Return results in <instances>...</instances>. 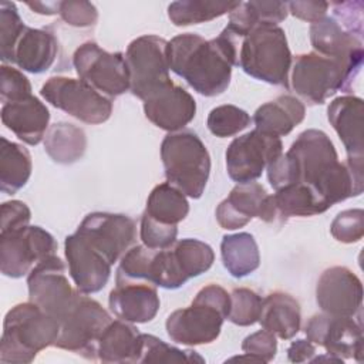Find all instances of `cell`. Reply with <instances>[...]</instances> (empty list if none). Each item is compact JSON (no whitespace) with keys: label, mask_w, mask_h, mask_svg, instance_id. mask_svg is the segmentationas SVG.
<instances>
[{"label":"cell","mask_w":364,"mask_h":364,"mask_svg":"<svg viewBox=\"0 0 364 364\" xmlns=\"http://www.w3.org/2000/svg\"><path fill=\"white\" fill-rule=\"evenodd\" d=\"M286 155L293 169V183L309 186L326 209L363 192L364 161L340 162L334 144L320 129L299 134Z\"/></svg>","instance_id":"6da1fadb"},{"label":"cell","mask_w":364,"mask_h":364,"mask_svg":"<svg viewBox=\"0 0 364 364\" xmlns=\"http://www.w3.org/2000/svg\"><path fill=\"white\" fill-rule=\"evenodd\" d=\"M239 40L226 27L212 40L183 33L168 41L169 68L198 94L215 97L226 91L232 67L237 65Z\"/></svg>","instance_id":"7a4b0ae2"},{"label":"cell","mask_w":364,"mask_h":364,"mask_svg":"<svg viewBox=\"0 0 364 364\" xmlns=\"http://www.w3.org/2000/svg\"><path fill=\"white\" fill-rule=\"evenodd\" d=\"M58 330V320L33 301L16 304L3 321L0 361L4 364L31 363L41 350L54 346Z\"/></svg>","instance_id":"3957f363"},{"label":"cell","mask_w":364,"mask_h":364,"mask_svg":"<svg viewBox=\"0 0 364 364\" xmlns=\"http://www.w3.org/2000/svg\"><path fill=\"white\" fill-rule=\"evenodd\" d=\"M237 65L256 80L289 87L291 53L284 30L273 24L255 27L239 40Z\"/></svg>","instance_id":"277c9868"},{"label":"cell","mask_w":364,"mask_h":364,"mask_svg":"<svg viewBox=\"0 0 364 364\" xmlns=\"http://www.w3.org/2000/svg\"><path fill=\"white\" fill-rule=\"evenodd\" d=\"M161 159L169 183L189 198L202 196L210 173V156L193 131L168 134L161 144Z\"/></svg>","instance_id":"5b68a950"},{"label":"cell","mask_w":364,"mask_h":364,"mask_svg":"<svg viewBox=\"0 0 364 364\" xmlns=\"http://www.w3.org/2000/svg\"><path fill=\"white\" fill-rule=\"evenodd\" d=\"M357 74L358 71L348 64L311 51L296 57L290 85L306 102L317 105L337 91L348 92Z\"/></svg>","instance_id":"8992f818"},{"label":"cell","mask_w":364,"mask_h":364,"mask_svg":"<svg viewBox=\"0 0 364 364\" xmlns=\"http://www.w3.org/2000/svg\"><path fill=\"white\" fill-rule=\"evenodd\" d=\"M111 321V316L97 300L78 290L58 318L60 330L54 346L88 360H97V343Z\"/></svg>","instance_id":"52a82bcc"},{"label":"cell","mask_w":364,"mask_h":364,"mask_svg":"<svg viewBox=\"0 0 364 364\" xmlns=\"http://www.w3.org/2000/svg\"><path fill=\"white\" fill-rule=\"evenodd\" d=\"M166 47L165 38L146 34L132 40L127 48L129 91L142 101L172 84Z\"/></svg>","instance_id":"ba28073f"},{"label":"cell","mask_w":364,"mask_h":364,"mask_svg":"<svg viewBox=\"0 0 364 364\" xmlns=\"http://www.w3.org/2000/svg\"><path fill=\"white\" fill-rule=\"evenodd\" d=\"M41 97L53 107L85 124H102L112 112V101L82 80L50 77L40 90Z\"/></svg>","instance_id":"9c48e42d"},{"label":"cell","mask_w":364,"mask_h":364,"mask_svg":"<svg viewBox=\"0 0 364 364\" xmlns=\"http://www.w3.org/2000/svg\"><path fill=\"white\" fill-rule=\"evenodd\" d=\"M73 64L80 80L108 98L129 90V73L122 53H108L97 43H82L73 54Z\"/></svg>","instance_id":"30bf717a"},{"label":"cell","mask_w":364,"mask_h":364,"mask_svg":"<svg viewBox=\"0 0 364 364\" xmlns=\"http://www.w3.org/2000/svg\"><path fill=\"white\" fill-rule=\"evenodd\" d=\"M57 242L40 226H24L0 233V269L7 277L18 279L44 259L54 256Z\"/></svg>","instance_id":"8fae6325"},{"label":"cell","mask_w":364,"mask_h":364,"mask_svg":"<svg viewBox=\"0 0 364 364\" xmlns=\"http://www.w3.org/2000/svg\"><path fill=\"white\" fill-rule=\"evenodd\" d=\"M283 154L280 138L253 129L235 138L226 149V169L237 183L253 182Z\"/></svg>","instance_id":"7c38bea8"},{"label":"cell","mask_w":364,"mask_h":364,"mask_svg":"<svg viewBox=\"0 0 364 364\" xmlns=\"http://www.w3.org/2000/svg\"><path fill=\"white\" fill-rule=\"evenodd\" d=\"M309 341L324 347L334 361L354 358L363 361V326L361 320L327 313L314 314L304 327Z\"/></svg>","instance_id":"4fadbf2b"},{"label":"cell","mask_w":364,"mask_h":364,"mask_svg":"<svg viewBox=\"0 0 364 364\" xmlns=\"http://www.w3.org/2000/svg\"><path fill=\"white\" fill-rule=\"evenodd\" d=\"M28 299L57 320L68 309L78 289L68 282L63 260L54 255L37 263L27 277Z\"/></svg>","instance_id":"5bb4252c"},{"label":"cell","mask_w":364,"mask_h":364,"mask_svg":"<svg viewBox=\"0 0 364 364\" xmlns=\"http://www.w3.org/2000/svg\"><path fill=\"white\" fill-rule=\"evenodd\" d=\"M77 232L114 264L134 245L135 222L122 213L94 212L84 218Z\"/></svg>","instance_id":"9a60e30c"},{"label":"cell","mask_w":364,"mask_h":364,"mask_svg":"<svg viewBox=\"0 0 364 364\" xmlns=\"http://www.w3.org/2000/svg\"><path fill=\"white\" fill-rule=\"evenodd\" d=\"M225 318L226 316L216 307L193 299L189 307L171 313L165 327L172 341L183 346H200L219 337Z\"/></svg>","instance_id":"2e32d148"},{"label":"cell","mask_w":364,"mask_h":364,"mask_svg":"<svg viewBox=\"0 0 364 364\" xmlns=\"http://www.w3.org/2000/svg\"><path fill=\"white\" fill-rule=\"evenodd\" d=\"M316 301L323 313L355 317L363 303L361 280L344 266L328 267L318 277Z\"/></svg>","instance_id":"e0dca14e"},{"label":"cell","mask_w":364,"mask_h":364,"mask_svg":"<svg viewBox=\"0 0 364 364\" xmlns=\"http://www.w3.org/2000/svg\"><path fill=\"white\" fill-rule=\"evenodd\" d=\"M64 253L75 287L85 294L102 290L111 276V262L78 232L64 240Z\"/></svg>","instance_id":"ac0fdd59"},{"label":"cell","mask_w":364,"mask_h":364,"mask_svg":"<svg viewBox=\"0 0 364 364\" xmlns=\"http://www.w3.org/2000/svg\"><path fill=\"white\" fill-rule=\"evenodd\" d=\"M108 304L111 311L128 323H148L159 310L156 287L145 280H115Z\"/></svg>","instance_id":"d6986e66"},{"label":"cell","mask_w":364,"mask_h":364,"mask_svg":"<svg viewBox=\"0 0 364 364\" xmlns=\"http://www.w3.org/2000/svg\"><path fill=\"white\" fill-rule=\"evenodd\" d=\"M144 112L155 127L178 132L195 118L196 102L185 88L172 82L144 101Z\"/></svg>","instance_id":"ffe728a7"},{"label":"cell","mask_w":364,"mask_h":364,"mask_svg":"<svg viewBox=\"0 0 364 364\" xmlns=\"http://www.w3.org/2000/svg\"><path fill=\"white\" fill-rule=\"evenodd\" d=\"M310 41L314 53L340 60L360 71L364 57L363 40L341 27L333 16H326L311 24Z\"/></svg>","instance_id":"44dd1931"},{"label":"cell","mask_w":364,"mask_h":364,"mask_svg":"<svg viewBox=\"0 0 364 364\" xmlns=\"http://www.w3.org/2000/svg\"><path fill=\"white\" fill-rule=\"evenodd\" d=\"M363 114V100L355 95L337 97L327 108L328 121L346 148L347 159L364 161Z\"/></svg>","instance_id":"7402d4cb"},{"label":"cell","mask_w":364,"mask_h":364,"mask_svg":"<svg viewBox=\"0 0 364 364\" xmlns=\"http://www.w3.org/2000/svg\"><path fill=\"white\" fill-rule=\"evenodd\" d=\"M267 191L259 182L237 183L216 208V220L220 228L235 230L247 225L263 213Z\"/></svg>","instance_id":"603a6c76"},{"label":"cell","mask_w":364,"mask_h":364,"mask_svg":"<svg viewBox=\"0 0 364 364\" xmlns=\"http://www.w3.org/2000/svg\"><path fill=\"white\" fill-rule=\"evenodd\" d=\"M1 122L20 141L37 145L46 136L50 122V111L37 97L6 102L1 107Z\"/></svg>","instance_id":"cb8c5ba5"},{"label":"cell","mask_w":364,"mask_h":364,"mask_svg":"<svg viewBox=\"0 0 364 364\" xmlns=\"http://www.w3.org/2000/svg\"><path fill=\"white\" fill-rule=\"evenodd\" d=\"M57 53L58 41L53 31L26 27L14 47L11 63L24 71L40 74L53 65Z\"/></svg>","instance_id":"d4e9b609"},{"label":"cell","mask_w":364,"mask_h":364,"mask_svg":"<svg viewBox=\"0 0 364 364\" xmlns=\"http://www.w3.org/2000/svg\"><path fill=\"white\" fill-rule=\"evenodd\" d=\"M304 104L297 97L283 94L260 105L253 115V122L257 131L280 138L290 134L304 119Z\"/></svg>","instance_id":"484cf974"},{"label":"cell","mask_w":364,"mask_h":364,"mask_svg":"<svg viewBox=\"0 0 364 364\" xmlns=\"http://www.w3.org/2000/svg\"><path fill=\"white\" fill-rule=\"evenodd\" d=\"M257 321L264 330L282 340L293 338L301 324L300 304L284 291H273L263 299Z\"/></svg>","instance_id":"4316f807"},{"label":"cell","mask_w":364,"mask_h":364,"mask_svg":"<svg viewBox=\"0 0 364 364\" xmlns=\"http://www.w3.org/2000/svg\"><path fill=\"white\" fill-rule=\"evenodd\" d=\"M141 333L131 323L112 320L97 343V358L102 363H138Z\"/></svg>","instance_id":"83f0119b"},{"label":"cell","mask_w":364,"mask_h":364,"mask_svg":"<svg viewBox=\"0 0 364 364\" xmlns=\"http://www.w3.org/2000/svg\"><path fill=\"white\" fill-rule=\"evenodd\" d=\"M287 3L284 1H239V4L229 13V24L226 28L237 38H242L257 26H277L287 17Z\"/></svg>","instance_id":"f1b7e54d"},{"label":"cell","mask_w":364,"mask_h":364,"mask_svg":"<svg viewBox=\"0 0 364 364\" xmlns=\"http://www.w3.org/2000/svg\"><path fill=\"white\" fill-rule=\"evenodd\" d=\"M44 149L57 164H74L82 158L87 149L85 132L74 124L55 122L44 136Z\"/></svg>","instance_id":"f546056e"},{"label":"cell","mask_w":364,"mask_h":364,"mask_svg":"<svg viewBox=\"0 0 364 364\" xmlns=\"http://www.w3.org/2000/svg\"><path fill=\"white\" fill-rule=\"evenodd\" d=\"M220 256L225 269L237 279L253 273L260 264L257 243L246 232L225 235L220 242Z\"/></svg>","instance_id":"4dcf8cb0"},{"label":"cell","mask_w":364,"mask_h":364,"mask_svg":"<svg viewBox=\"0 0 364 364\" xmlns=\"http://www.w3.org/2000/svg\"><path fill=\"white\" fill-rule=\"evenodd\" d=\"M0 146V189L7 195L18 192L30 179L31 155L23 145L1 136Z\"/></svg>","instance_id":"1f68e13d"},{"label":"cell","mask_w":364,"mask_h":364,"mask_svg":"<svg viewBox=\"0 0 364 364\" xmlns=\"http://www.w3.org/2000/svg\"><path fill=\"white\" fill-rule=\"evenodd\" d=\"M145 213L166 225H178L189 213L186 195L169 182L156 185L146 200Z\"/></svg>","instance_id":"d6a6232c"},{"label":"cell","mask_w":364,"mask_h":364,"mask_svg":"<svg viewBox=\"0 0 364 364\" xmlns=\"http://www.w3.org/2000/svg\"><path fill=\"white\" fill-rule=\"evenodd\" d=\"M237 4L239 1L181 0L168 6V17L178 27L199 24L230 13Z\"/></svg>","instance_id":"836d02e7"},{"label":"cell","mask_w":364,"mask_h":364,"mask_svg":"<svg viewBox=\"0 0 364 364\" xmlns=\"http://www.w3.org/2000/svg\"><path fill=\"white\" fill-rule=\"evenodd\" d=\"M172 249L188 280L209 270L215 260L213 249L198 239H181L172 245Z\"/></svg>","instance_id":"e575fe53"},{"label":"cell","mask_w":364,"mask_h":364,"mask_svg":"<svg viewBox=\"0 0 364 364\" xmlns=\"http://www.w3.org/2000/svg\"><path fill=\"white\" fill-rule=\"evenodd\" d=\"M203 363V358L191 350H179L164 340L141 333V350L138 363Z\"/></svg>","instance_id":"d590c367"},{"label":"cell","mask_w":364,"mask_h":364,"mask_svg":"<svg viewBox=\"0 0 364 364\" xmlns=\"http://www.w3.org/2000/svg\"><path fill=\"white\" fill-rule=\"evenodd\" d=\"M249 124H250L249 114L245 109L230 104H225L213 108L209 112L208 121H206L209 131L219 138L233 136L240 131H243Z\"/></svg>","instance_id":"8d00e7d4"},{"label":"cell","mask_w":364,"mask_h":364,"mask_svg":"<svg viewBox=\"0 0 364 364\" xmlns=\"http://www.w3.org/2000/svg\"><path fill=\"white\" fill-rule=\"evenodd\" d=\"M24 26L18 10L11 1L0 3V54L1 60L11 63L14 47L23 34Z\"/></svg>","instance_id":"74e56055"},{"label":"cell","mask_w":364,"mask_h":364,"mask_svg":"<svg viewBox=\"0 0 364 364\" xmlns=\"http://www.w3.org/2000/svg\"><path fill=\"white\" fill-rule=\"evenodd\" d=\"M263 299L250 289L239 287L230 293V310L228 320L236 326H252L259 320Z\"/></svg>","instance_id":"f35d334b"},{"label":"cell","mask_w":364,"mask_h":364,"mask_svg":"<svg viewBox=\"0 0 364 364\" xmlns=\"http://www.w3.org/2000/svg\"><path fill=\"white\" fill-rule=\"evenodd\" d=\"M178 228L176 225H166L155 220L145 212L141 218V228H139V237L144 246L149 249H166L171 247L176 242Z\"/></svg>","instance_id":"ab89813d"},{"label":"cell","mask_w":364,"mask_h":364,"mask_svg":"<svg viewBox=\"0 0 364 364\" xmlns=\"http://www.w3.org/2000/svg\"><path fill=\"white\" fill-rule=\"evenodd\" d=\"M245 355L235 357L232 360H247L253 363H269L274 358L277 351L276 336L267 330H259L247 336L242 343Z\"/></svg>","instance_id":"60d3db41"},{"label":"cell","mask_w":364,"mask_h":364,"mask_svg":"<svg viewBox=\"0 0 364 364\" xmlns=\"http://www.w3.org/2000/svg\"><path fill=\"white\" fill-rule=\"evenodd\" d=\"M330 232L341 243H355L364 235L363 209H347L340 212L331 222Z\"/></svg>","instance_id":"b9f144b4"},{"label":"cell","mask_w":364,"mask_h":364,"mask_svg":"<svg viewBox=\"0 0 364 364\" xmlns=\"http://www.w3.org/2000/svg\"><path fill=\"white\" fill-rule=\"evenodd\" d=\"M0 95L3 104L24 100L31 95V84L20 70L3 64L0 67Z\"/></svg>","instance_id":"7bdbcfd3"},{"label":"cell","mask_w":364,"mask_h":364,"mask_svg":"<svg viewBox=\"0 0 364 364\" xmlns=\"http://www.w3.org/2000/svg\"><path fill=\"white\" fill-rule=\"evenodd\" d=\"M60 17L73 27H91L98 20L97 7L85 0L60 1Z\"/></svg>","instance_id":"ee69618b"},{"label":"cell","mask_w":364,"mask_h":364,"mask_svg":"<svg viewBox=\"0 0 364 364\" xmlns=\"http://www.w3.org/2000/svg\"><path fill=\"white\" fill-rule=\"evenodd\" d=\"M333 9V17L347 31L363 37V1H337L328 3Z\"/></svg>","instance_id":"f6af8a7d"},{"label":"cell","mask_w":364,"mask_h":364,"mask_svg":"<svg viewBox=\"0 0 364 364\" xmlns=\"http://www.w3.org/2000/svg\"><path fill=\"white\" fill-rule=\"evenodd\" d=\"M31 212L21 200H9L0 208V233L21 229L28 225Z\"/></svg>","instance_id":"bcb514c9"},{"label":"cell","mask_w":364,"mask_h":364,"mask_svg":"<svg viewBox=\"0 0 364 364\" xmlns=\"http://www.w3.org/2000/svg\"><path fill=\"white\" fill-rule=\"evenodd\" d=\"M328 3L321 0H307V1H290L287 3V10L291 13L296 18L309 21V23H317L323 17H326V13L328 10Z\"/></svg>","instance_id":"7dc6e473"},{"label":"cell","mask_w":364,"mask_h":364,"mask_svg":"<svg viewBox=\"0 0 364 364\" xmlns=\"http://www.w3.org/2000/svg\"><path fill=\"white\" fill-rule=\"evenodd\" d=\"M314 354H316V344L303 338L293 341L287 348V357L291 363L313 361Z\"/></svg>","instance_id":"c3c4849f"},{"label":"cell","mask_w":364,"mask_h":364,"mask_svg":"<svg viewBox=\"0 0 364 364\" xmlns=\"http://www.w3.org/2000/svg\"><path fill=\"white\" fill-rule=\"evenodd\" d=\"M33 11L38 13V14H46V16H51V14H58V9H60V1H27L26 3Z\"/></svg>","instance_id":"681fc988"}]
</instances>
